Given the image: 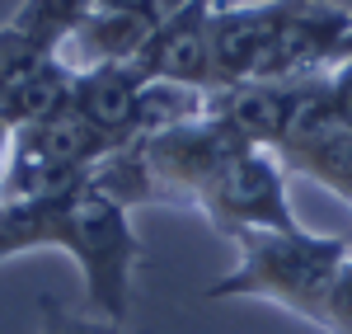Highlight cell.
<instances>
[{"label":"cell","instance_id":"cell-13","mask_svg":"<svg viewBox=\"0 0 352 334\" xmlns=\"http://www.w3.org/2000/svg\"><path fill=\"white\" fill-rule=\"evenodd\" d=\"M47 56L52 52H47L43 43H33L24 28L0 24V109H5V99H10V94H14Z\"/></svg>","mask_w":352,"mask_h":334},{"label":"cell","instance_id":"cell-18","mask_svg":"<svg viewBox=\"0 0 352 334\" xmlns=\"http://www.w3.org/2000/svg\"><path fill=\"white\" fill-rule=\"evenodd\" d=\"M212 5H230V0H212Z\"/></svg>","mask_w":352,"mask_h":334},{"label":"cell","instance_id":"cell-5","mask_svg":"<svg viewBox=\"0 0 352 334\" xmlns=\"http://www.w3.org/2000/svg\"><path fill=\"white\" fill-rule=\"evenodd\" d=\"M300 0H230L212 5V76L217 90L258 81L282 24Z\"/></svg>","mask_w":352,"mask_h":334},{"label":"cell","instance_id":"cell-15","mask_svg":"<svg viewBox=\"0 0 352 334\" xmlns=\"http://www.w3.org/2000/svg\"><path fill=\"white\" fill-rule=\"evenodd\" d=\"M43 311V330L38 334H127L122 320H104V315H89V311H66L56 297H43L38 302Z\"/></svg>","mask_w":352,"mask_h":334},{"label":"cell","instance_id":"cell-4","mask_svg":"<svg viewBox=\"0 0 352 334\" xmlns=\"http://www.w3.org/2000/svg\"><path fill=\"white\" fill-rule=\"evenodd\" d=\"M192 207L226 240H240L249 231H300L287 202V165L268 146H244L240 156H230L202 184Z\"/></svg>","mask_w":352,"mask_h":334},{"label":"cell","instance_id":"cell-1","mask_svg":"<svg viewBox=\"0 0 352 334\" xmlns=\"http://www.w3.org/2000/svg\"><path fill=\"white\" fill-rule=\"evenodd\" d=\"M33 250H61L66 259H76L89 315L127 320L132 282L146 250L136 240L132 212L104 194L94 174L47 198L0 202V264Z\"/></svg>","mask_w":352,"mask_h":334},{"label":"cell","instance_id":"cell-7","mask_svg":"<svg viewBox=\"0 0 352 334\" xmlns=\"http://www.w3.org/2000/svg\"><path fill=\"white\" fill-rule=\"evenodd\" d=\"M136 66L164 85H184V90H217L212 76V0H192L184 10H174L155 38L141 48Z\"/></svg>","mask_w":352,"mask_h":334},{"label":"cell","instance_id":"cell-8","mask_svg":"<svg viewBox=\"0 0 352 334\" xmlns=\"http://www.w3.org/2000/svg\"><path fill=\"white\" fill-rule=\"evenodd\" d=\"M151 85H155V81H151L136 61H113V66H99V71L76 76V94H71V104H76V109H80L104 137H113V146L122 151L127 141L141 137Z\"/></svg>","mask_w":352,"mask_h":334},{"label":"cell","instance_id":"cell-17","mask_svg":"<svg viewBox=\"0 0 352 334\" xmlns=\"http://www.w3.org/2000/svg\"><path fill=\"white\" fill-rule=\"evenodd\" d=\"M338 61H352V33H348V43H343V52H338ZM333 61V66H338Z\"/></svg>","mask_w":352,"mask_h":334},{"label":"cell","instance_id":"cell-2","mask_svg":"<svg viewBox=\"0 0 352 334\" xmlns=\"http://www.w3.org/2000/svg\"><path fill=\"white\" fill-rule=\"evenodd\" d=\"M235 250H240L235 269L202 292L207 302L244 297V302H268L310 320L333 273L348 264L352 245L333 236H310L300 226V231H249L235 240Z\"/></svg>","mask_w":352,"mask_h":334},{"label":"cell","instance_id":"cell-10","mask_svg":"<svg viewBox=\"0 0 352 334\" xmlns=\"http://www.w3.org/2000/svg\"><path fill=\"white\" fill-rule=\"evenodd\" d=\"M277 160L287 174H300L329 194H352V127L338 123H300L292 137L277 146Z\"/></svg>","mask_w":352,"mask_h":334},{"label":"cell","instance_id":"cell-11","mask_svg":"<svg viewBox=\"0 0 352 334\" xmlns=\"http://www.w3.org/2000/svg\"><path fill=\"white\" fill-rule=\"evenodd\" d=\"M99 5H104V0H24V5L10 14V24L24 28L33 43H43V48L56 56L61 38L80 24V19H89Z\"/></svg>","mask_w":352,"mask_h":334},{"label":"cell","instance_id":"cell-14","mask_svg":"<svg viewBox=\"0 0 352 334\" xmlns=\"http://www.w3.org/2000/svg\"><path fill=\"white\" fill-rule=\"evenodd\" d=\"M310 325L324 330V334H352V254H348V264L333 273V282L324 287Z\"/></svg>","mask_w":352,"mask_h":334},{"label":"cell","instance_id":"cell-12","mask_svg":"<svg viewBox=\"0 0 352 334\" xmlns=\"http://www.w3.org/2000/svg\"><path fill=\"white\" fill-rule=\"evenodd\" d=\"M300 123H338V127H352V61H338V66H329V71L315 76V90H310V104H305V118Z\"/></svg>","mask_w":352,"mask_h":334},{"label":"cell","instance_id":"cell-19","mask_svg":"<svg viewBox=\"0 0 352 334\" xmlns=\"http://www.w3.org/2000/svg\"><path fill=\"white\" fill-rule=\"evenodd\" d=\"M348 202H352V194H348Z\"/></svg>","mask_w":352,"mask_h":334},{"label":"cell","instance_id":"cell-3","mask_svg":"<svg viewBox=\"0 0 352 334\" xmlns=\"http://www.w3.org/2000/svg\"><path fill=\"white\" fill-rule=\"evenodd\" d=\"M113 151H118L113 137H104L76 104H66L61 113L14 132L10 165H5V198L0 202L61 194V189L89 179Z\"/></svg>","mask_w":352,"mask_h":334},{"label":"cell","instance_id":"cell-9","mask_svg":"<svg viewBox=\"0 0 352 334\" xmlns=\"http://www.w3.org/2000/svg\"><path fill=\"white\" fill-rule=\"evenodd\" d=\"M155 28H160V19H151V14H136V10H122V5H99L89 19H80L61 38L56 56L76 76L113 66V61H136L141 48L155 38Z\"/></svg>","mask_w":352,"mask_h":334},{"label":"cell","instance_id":"cell-16","mask_svg":"<svg viewBox=\"0 0 352 334\" xmlns=\"http://www.w3.org/2000/svg\"><path fill=\"white\" fill-rule=\"evenodd\" d=\"M10 141H14V127L0 118V198H5V165H10Z\"/></svg>","mask_w":352,"mask_h":334},{"label":"cell","instance_id":"cell-6","mask_svg":"<svg viewBox=\"0 0 352 334\" xmlns=\"http://www.w3.org/2000/svg\"><path fill=\"white\" fill-rule=\"evenodd\" d=\"M352 33V10L333 0H300L292 19L282 24L258 81H305L329 71Z\"/></svg>","mask_w":352,"mask_h":334}]
</instances>
